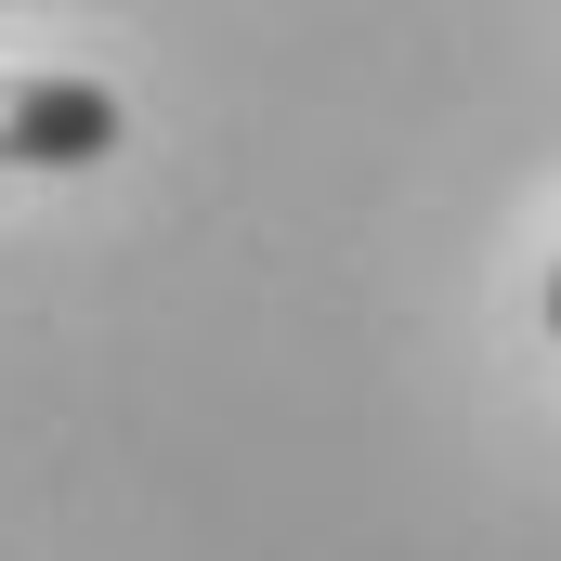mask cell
I'll return each mask as SVG.
<instances>
[{
  "mask_svg": "<svg viewBox=\"0 0 561 561\" xmlns=\"http://www.w3.org/2000/svg\"><path fill=\"white\" fill-rule=\"evenodd\" d=\"M549 340H561V275H549Z\"/></svg>",
  "mask_w": 561,
  "mask_h": 561,
  "instance_id": "obj_2",
  "label": "cell"
},
{
  "mask_svg": "<svg viewBox=\"0 0 561 561\" xmlns=\"http://www.w3.org/2000/svg\"><path fill=\"white\" fill-rule=\"evenodd\" d=\"M118 131H131V105L105 79H66V66L0 79V170H92V157H118Z\"/></svg>",
  "mask_w": 561,
  "mask_h": 561,
  "instance_id": "obj_1",
  "label": "cell"
}]
</instances>
